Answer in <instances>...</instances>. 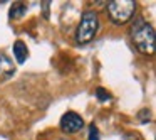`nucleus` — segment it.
Wrapping results in <instances>:
<instances>
[{"label":"nucleus","instance_id":"6e6552de","mask_svg":"<svg viewBox=\"0 0 156 140\" xmlns=\"http://www.w3.org/2000/svg\"><path fill=\"white\" fill-rule=\"evenodd\" d=\"M96 96H98L99 101H109V100H111L109 91H106L104 88H98V89H96Z\"/></svg>","mask_w":156,"mask_h":140},{"label":"nucleus","instance_id":"0eeeda50","mask_svg":"<svg viewBox=\"0 0 156 140\" xmlns=\"http://www.w3.org/2000/svg\"><path fill=\"white\" fill-rule=\"evenodd\" d=\"M25 12H27L25 4H22V2H15V4L10 7V19H20Z\"/></svg>","mask_w":156,"mask_h":140},{"label":"nucleus","instance_id":"f03ea898","mask_svg":"<svg viewBox=\"0 0 156 140\" xmlns=\"http://www.w3.org/2000/svg\"><path fill=\"white\" fill-rule=\"evenodd\" d=\"M99 32V17L96 12L86 10L81 17V22L76 31V42L79 46H86L98 36Z\"/></svg>","mask_w":156,"mask_h":140},{"label":"nucleus","instance_id":"20e7f679","mask_svg":"<svg viewBox=\"0 0 156 140\" xmlns=\"http://www.w3.org/2000/svg\"><path fill=\"white\" fill-rule=\"evenodd\" d=\"M84 127V120L79 113L76 112H67L61 118V130L64 133H77Z\"/></svg>","mask_w":156,"mask_h":140},{"label":"nucleus","instance_id":"7ed1b4c3","mask_svg":"<svg viewBox=\"0 0 156 140\" xmlns=\"http://www.w3.org/2000/svg\"><path fill=\"white\" fill-rule=\"evenodd\" d=\"M136 10V4L133 0H116V2H109L106 5V12H108V17L111 19V22L121 25L126 24L133 19Z\"/></svg>","mask_w":156,"mask_h":140},{"label":"nucleus","instance_id":"f257e3e1","mask_svg":"<svg viewBox=\"0 0 156 140\" xmlns=\"http://www.w3.org/2000/svg\"><path fill=\"white\" fill-rule=\"evenodd\" d=\"M131 41L141 54H153L154 51V29L144 19H138L131 27Z\"/></svg>","mask_w":156,"mask_h":140},{"label":"nucleus","instance_id":"9b49d317","mask_svg":"<svg viewBox=\"0 0 156 140\" xmlns=\"http://www.w3.org/2000/svg\"><path fill=\"white\" fill-rule=\"evenodd\" d=\"M139 120H141V123H146L149 120V112H148V108H144L141 113H139Z\"/></svg>","mask_w":156,"mask_h":140},{"label":"nucleus","instance_id":"1a4fd4ad","mask_svg":"<svg viewBox=\"0 0 156 140\" xmlns=\"http://www.w3.org/2000/svg\"><path fill=\"white\" fill-rule=\"evenodd\" d=\"M87 138H89V140H99V130H98V127H94V125L89 127V135H87Z\"/></svg>","mask_w":156,"mask_h":140},{"label":"nucleus","instance_id":"f8f14e48","mask_svg":"<svg viewBox=\"0 0 156 140\" xmlns=\"http://www.w3.org/2000/svg\"><path fill=\"white\" fill-rule=\"evenodd\" d=\"M62 140H66V138H62Z\"/></svg>","mask_w":156,"mask_h":140},{"label":"nucleus","instance_id":"423d86ee","mask_svg":"<svg viewBox=\"0 0 156 140\" xmlns=\"http://www.w3.org/2000/svg\"><path fill=\"white\" fill-rule=\"evenodd\" d=\"M12 52H14V58L19 64H24L27 61V56H29V49L25 46L24 41H15L14 46H12Z\"/></svg>","mask_w":156,"mask_h":140},{"label":"nucleus","instance_id":"39448f33","mask_svg":"<svg viewBox=\"0 0 156 140\" xmlns=\"http://www.w3.org/2000/svg\"><path fill=\"white\" fill-rule=\"evenodd\" d=\"M15 68H14V62L9 56H5L4 52H0V83L7 81L14 76Z\"/></svg>","mask_w":156,"mask_h":140},{"label":"nucleus","instance_id":"9d476101","mask_svg":"<svg viewBox=\"0 0 156 140\" xmlns=\"http://www.w3.org/2000/svg\"><path fill=\"white\" fill-rule=\"evenodd\" d=\"M122 138H124V140H144L141 135H139V133H136V132H128V133H124V135H122Z\"/></svg>","mask_w":156,"mask_h":140}]
</instances>
